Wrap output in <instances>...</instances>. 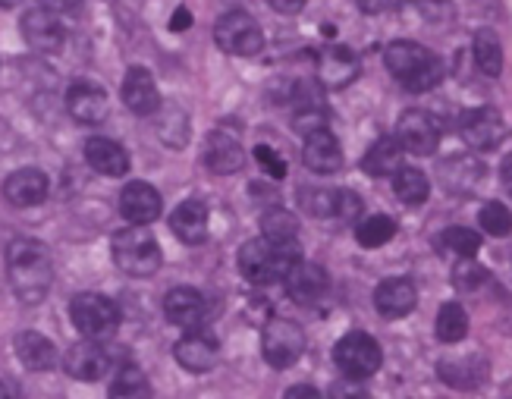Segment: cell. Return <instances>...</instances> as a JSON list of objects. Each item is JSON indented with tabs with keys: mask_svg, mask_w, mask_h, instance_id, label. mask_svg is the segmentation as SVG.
I'll list each match as a JSON object with an SVG mask.
<instances>
[{
	"mask_svg": "<svg viewBox=\"0 0 512 399\" xmlns=\"http://www.w3.org/2000/svg\"><path fill=\"white\" fill-rule=\"evenodd\" d=\"M7 274L22 305H41L54 283L51 249L38 239H13L7 246Z\"/></svg>",
	"mask_w": 512,
	"mask_h": 399,
	"instance_id": "1",
	"label": "cell"
},
{
	"mask_svg": "<svg viewBox=\"0 0 512 399\" xmlns=\"http://www.w3.org/2000/svg\"><path fill=\"white\" fill-rule=\"evenodd\" d=\"M384 63L390 76L406 88V92H431L443 79V63L437 54H431L425 44L415 41H393L384 51Z\"/></svg>",
	"mask_w": 512,
	"mask_h": 399,
	"instance_id": "2",
	"label": "cell"
},
{
	"mask_svg": "<svg viewBox=\"0 0 512 399\" xmlns=\"http://www.w3.org/2000/svg\"><path fill=\"white\" fill-rule=\"evenodd\" d=\"M302 258L296 242H274V239H252L239 249V274L255 286H267L286 280V274L296 268V261Z\"/></svg>",
	"mask_w": 512,
	"mask_h": 399,
	"instance_id": "3",
	"label": "cell"
},
{
	"mask_svg": "<svg viewBox=\"0 0 512 399\" xmlns=\"http://www.w3.org/2000/svg\"><path fill=\"white\" fill-rule=\"evenodd\" d=\"M110 252H114V261H117V268L129 277H151V274H158L161 268V246H158V239H154L148 230L136 227L132 224L129 230H120L114 236V242H110Z\"/></svg>",
	"mask_w": 512,
	"mask_h": 399,
	"instance_id": "4",
	"label": "cell"
},
{
	"mask_svg": "<svg viewBox=\"0 0 512 399\" xmlns=\"http://www.w3.org/2000/svg\"><path fill=\"white\" fill-rule=\"evenodd\" d=\"M70 318L88 340H104L120 327V308L101 293H79L70 302Z\"/></svg>",
	"mask_w": 512,
	"mask_h": 399,
	"instance_id": "5",
	"label": "cell"
},
{
	"mask_svg": "<svg viewBox=\"0 0 512 399\" xmlns=\"http://www.w3.org/2000/svg\"><path fill=\"white\" fill-rule=\"evenodd\" d=\"M333 362L346 374L349 381H365L381 368L384 352L377 346L374 337H368L365 330H352L337 346H333Z\"/></svg>",
	"mask_w": 512,
	"mask_h": 399,
	"instance_id": "6",
	"label": "cell"
},
{
	"mask_svg": "<svg viewBox=\"0 0 512 399\" xmlns=\"http://www.w3.org/2000/svg\"><path fill=\"white\" fill-rule=\"evenodd\" d=\"M214 41L233 57H255L264 48V32L246 10H233L214 22Z\"/></svg>",
	"mask_w": 512,
	"mask_h": 399,
	"instance_id": "7",
	"label": "cell"
},
{
	"mask_svg": "<svg viewBox=\"0 0 512 399\" xmlns=\"http://www.w3.org/2000/svg\"><path fill=\"white\" fill-rule=\"evenodd\" d=\"M261 352H264V362L271 368L277 371L293 368L305 352L302 327L289 318H271L264 324V334H261Z\"/></svg>",
	"mask_w": 512,
	"mask_h": 399,
	"instance_id": "8",
	"label": "cell"
},
{
	"mask_svg": "<svg viewBox=\"0 0 512 399\" xmlns=\"http://www.w3.org/2000/svg\"><path fill=\"white\" fill-rule=\"evenodd\" d=\"M396 139L403 151L418 154V158H431L440 145V126L428 110H406L396 123Z\"/></svg>",
	"mask_w": 512,
	"mask_h": 399,
	"instance_id": "9",
	"label": "cell"
},
{
	"mask_svg": "<svg viewBox=\"0 0 512 399\" xmlns=\"http://www.w3.org/2000/svg\"><path fill=\"white\" fill-rule=\"evenodd\" d=\"M459 136L462 142L475 148V151H491L503 142L506 136V126L500 110L494 107H475V110H465L459 117Z\"/></svg>",
	"mask_w": 512,
	"mask_h": 399,
	"instance_id": "10",
	"label": "cell"
},
{
	"mask_svg": "<svg viewBox=\"0 0 512 399\" xmlns=\"http://www.w3.org/2000/svg\"><path fill=\"white\" fill-rule=\"evenodd\" d=\"M359 54L346 44H330V48L318 51V82L324 88H346L349 82L359 79Z\"/></svg>",
	"mask_w": 512,
	"mask_h": 399,
	"instance_id": "11",
	"label": "cell"
},
{
	"mask_svg": "<svg viewBox=\"0 0 512 399\" xmlns=\"http://www.w3.org/2000/svg\"><path fill=\"white\" fill-rule=\"evenodd\" d=\"M66 110L73 120L95 126L107 117V92L92 79H76L66 88Z\"/></svg>",
	"mask_w": 512,
	"mask_h": 399,
	"instance_id": "12",
	"label": "cell"
},
{
	"mask_svg": "<svg viewBox=\"0 0 512 399\" xmlns=\"http://www.w3.org/2000/svg\"><path fill=\"white\" fill-rule=\"evenodd\" d=\"M22 38L29 41V48L38 54H54L60 44H63V26L54 10L48 7H35L22 16Z\"/></svg>",
	"mask_w": 512,
	"mask_h": 399,
	"instance_id": "13",
	"label": "cell"
},
{
	"mask_svg": "<svg viewBox=\"0 0 512 399\" xmlns=\"http://www.w3.org/2000/svg\"><path fill=\"white\" fill-rule=\"evenodd\" d=\"M120 95H123V104L139 117H154L161 110V92L145 66H132V70H126Z\"/></svg>",
	"mask_w": 512,
	"mask_h": 399,
	"instance_id": "14",
	"label": "cell"
},
{
	"mask_svg": "<svg viewBox=\"0 0 512 399\" xmlns=\"http://www.w3.org/2000/svg\"><path fill=\"white\" fill-rule=\"evenodd\" d=\"M63 368L70 378L82 381V384H95L101 381L107 368H110V356L95 343V340H82L76 346H70V352L63 356Z\"/></svg>",
	"mask_w": 512,
	"mask_h": 399,
	"instance_id": "15",
	"label": "cell"
},
{
	"mask_svg": "<svg viewBox=\"0 0 512 399\" xmlns=\"http://www.w3.org/2000/svg\"><path fill=\"white\" fill-rule=\"evenodd\" d=\"M161 205H164L161 192L148 183H126L120 192V214L136 227H145V224H151V220H158Z\"/></svg>",
	"mask_w": 512,
	"mask_h": 399,
	"instance_id": "16",
	"label": "cell"
},
{
	"mask_svg": "<svg viewBox=\"0 0 512 399\" xmlns=\"http://www.w3.org/2000/svg\"><path fill=\"white\" fill-rule=\"evenodd\" d=\"M164 315L170 324L192 330V327H202V321L208 318V302L202 293L192 290V286H176L164 299Z\"/></svg>",
	"mask_w": 512,
	"mask_h": 399,
	"instance_id": "17",
	"label": "cell"
},
{
	"mask_svg": "<svg viewBox=\"0 0 512 399\" xmlns=\"http://www.w3.org/2000/svg\"><path fill=\"white\" fill-rule=\"evenodd\" d=\"M415 302H418L415 283L406 277H390L374 290V308H377V315L387 321L406 318L415 308Z\"/></svg>",
	"mask_w": 512,
	"mask_h": 399,
	"instance_id": "18",
	"label": "cell"
},
{
	"mask_svg": "<svg viewBox=\"0 0 512 399\" xmlns=\"http://www.w3.org/2000/svg\"><path fill=\"white\" fill-rule=\"evenodd\" d=\"M242 164H246V151H242L239 139L230 136L227 129H214L205 139V167L217 176H230L242 170Z\"/></svg>",
	"mask_w": 512,
	"mask_h": 399,
	"instance_id": "19",
	"label": "cell"
},
{
	"mask_svg": "<svg viewBox=\"0 0 512 399\" xmlns=\"http://www.w3.org/2000/svg\"><path fill=\"white\" fill-rule=\"evenodd\" d=\"M302 161L311 173H337L343 167V151L337 136L324 126L305 136V148H302Z\"/></svg>",
	"mask_w": 512,
	"mask_h": 399,
	"instance_id": "20",
	"label": "cell"
},
{
	"mask_svg": "<svg viewBox=\"0 0 512 399\" xmlns=\"http://www.w3.org/2000/svg\"><path fill=\"white\" fill-rule=\"evenodd\" d=\"M330 286V277L321 264H311V261H296V268L286 274V293L293 302L299 305H311L318 302Z\"/></svg>",
	"mask_w": 512,
	"mask_h": 399,
	"instance_id": "21",
	"label": "cell"
},
{
	"mask_svg": "<svg viewBox=\"0 0 512 399\" xmlns=\"http://www.w3.org/2000/svg\"><path fill=\"white\" fill-rule=\"evenodd\" d=\"M173 356L176 362H180L186 371H195V374H202V371H211L217 365V356H220V346L211 334H205V330H195L192 327V334H186L180 343L173 346Z\"/></svg>",
	"mask_w": 512,
	"mask_h": 399,
	"instance_id": "22",
	"label": "cell"
},
{
	"mask_svg": "<svg viewBox=\"0 0 512 399\" xmlns=\"http://www.w3.org/2000/svg\"><path fill=\"white\" fill-rule=\"evenodd\" d=\"M4 198L13 208H35L48 198V176L35 167H22V170L7 176Z\"/></svg>",
	"mask_w": 512,
	"mask_h": 399,
	"instance_id": "23",
	"label": "cell"
},
{
	"mask_svg": "<svg viewBox=\"0 0 512 399\" xmlns=\"http://www.w3.org/2000/svg\"><path fill=\"white\" fill-rule=\"evenodd\" d=\"M85 161L101 176H126L129 173V154L120 142L95 136L85 142Z\"/></svg>",
	"mask_w": 512,
	"mask_h": 399,
	"instance_id": "24",
	"label": "cell"
},
{
	"mask_svg": "<svg viewBox=\"0 0 512 399\" xmlns=\"http://www.w3.org/2000/svg\"><path fill=\"white\" fill-rule=\"evenodd\" d=\"M481 176H484V167L478 158H472V154H453V158L440 164V183L456 195L475 192Z\"/></svg>",
	"mask_w": 512,
	"mask_h": 399,
	"instance_id": "25",
	"label": "cell"
},
{
	"mask_svg": "<svg viewBox=\"0 0 512 399\" xmlns=\"http://www.w3.org/2000/svg\"><path fill=\"white\" fill-rule=\"evenodd\" d=\"M170 230L173 236L186 242V246H198L208 239V205L205 202H183L170 214Z\"/></svg>",
	"mask_w": 512,
	"mask_h": 399,
	"instance_id": "26",
	"label": "cell"
},
{
	"mask_svg": "<svg viewBox=\"0 0 512 399\" xmlns=\"http://www.w3.org/2000/svg\"><path fill=\"white\" fill-rule=\"evenodd\" d=\"M437 374L443 384H450L456 390H475L487 381L491 365L484 362V356H469V359H447L437 365Z\"/></svg>",
	"mask_w": 512,
	"mask_h": 399,
	"instance_id": "27",
	"label": "cell"
},
{
	"mask_svg": "<svg viewBox=\"0 0 512 399\" xmlns=\"http://www.w3.org/2000/svg\"><path fill=\"white\" fill-rule=\"evenodd\" d=\"M13 349H16L19 362L29 371H48L57 362L54 343L44 334H38V330H19V334L13 337Z\"/></svg>",
	"mask_w": 512,
	"mask_h": 399,
	"instance_id": "28",
	"label": "cell"
},
{
	"mask_svg": "<svg viewBox=\"0 0 512 399\" xmlns=\"http://www.w3.org/2000/svg\"><path fill=\"white\" fill-rule=\"evenodd\" d=\"M293 126H296L299 136H308V132L327 126V107H324V98H321L318 88H311V85H299L296 88Z\"/></svg>",
	"mask_w": 512,
	"mask_h": 399,
	"instance_id": "29",
	"label": "cell"
},
{
	"mask_svg": "<svg viewBox=\"0 0 512 399\" xmlns=\"http://www.w3.org/2000/svg\"><path fill=\"white\" fill-rule=\"evenodd\" d=\"M399 167H403V145H399L396 136L377 139L362 158V170L368 176H393Z\"/></svg>",
	"mask_w": 512,
	"mask_h": 399,
	"instance_id": "30",
	"label": "cell"
},
{
	"mask_svg": "<svg viewBox=\"0 0 512 399\" xmlns=\"http://www.w3.org/2000/svg\"><path fill=\"white\" fill-rule=\"evenodd\" d=\"M393 192H396L399 202H406V205H425L428 195H431V183L421 170L399 167L393 173Z\"/></svg>",
	"mask_w": 512,
	"mask_h": 399,
	"instance_id": "31",
	"label": "cell"
},
{
	"mask_svg": "<svg viewBox=\"0 0 512 399\" xmlns=\"http://www.w3.org/2000/svg\"><path fill=\"white\" fill-rule=\"evenodd\" d=\"M475 63H478V70L491 79H497L503 73V44L494 29L475 32Z\"/></svg>",
	"mask_w": 512,
	"mask_h": 399,
	"instance_id": "32",
	"label": "cell"
},
{
	"mask_svg": "<svg viewBox=\"0 0 512 399\" xmlns=\"http://www.w3.org/2000/svg\"><path fill=\"white\" fill-rule=\"evenodd\" d=\"M434 334L440 343H459L469 334V315H465V308L459 302H447L440 305L437 312V321H434Z\"/></svg>",
	"mask_w": 512,
	"mask_h": 399,
	"instance_id": "33",
	"label": "cell"
},
{
	"mask_svg": "<svg viewBox=\"0 0 512 399\" xmlns=\"http://www.w3.org/2000/svg\"><path fill=\"white\" fill-rule=\"evenodd\" d=\"M393 236H396V220L387 214H371L355 227V239H359L362 249H381Z\"/></svg>",
	"mask_w": 512,
	"mask_h": 399,
	"instance_id": "34",
	"label": "cell"
},
{
	"mask_svg": "<svg viewBox=\"0 0 512 399\" xmlns=\"http://www.w3.org/2000/svg\"><path fill=\"white\" fill-rule=\"evenodd\" d=\"M158 136L170 148H183L189 142V117L180 107H164L158 110Z\"/></svg>",
	"mask_w": 512,
	"mask_h": 399,
	"instance_id": "35",
	"label": "cell"
},
{
	"mask_svg": "<svg viewBox=\"0 0 512 399\" xmlns=\"http://www.w3.org/2000/svg\"><path fill=\"white\" fill-rule=\"evenodd\" d=\"M261 233L274 242H296L299 236V220L286 208H271L261 214Z\"/></svg>",
	"mask_w": 512,
	"mask_h": 399,
	"instance_id": "36",
	"label": "cell"
},
{
	"mask_svg": "<svg viewBox=\"0 0 512 399\" xmlns=\"http://www.w3.org/2000/svg\"><path fill=\"white\" fill-rule=\"evenodd\" d=\"M110 396H151V387H148V378L145 371L136 368V365H126L117 371L114 384H110Z\"/></svg>",
	"mask_w": 512,
	"mask_h": 399,
	"instance_id": "37",
	"label": "cell"
},
{
	"mask_svg": "<svg viewBox=\"0 0 512 399\" xmlns=\"http://www.w3.org/2000/svg\"><path fill=\"white\" fill-rule=\"evenodd\" d=\"M437 246L440 249H450V252L462 255V258H472L481 249V236L475 230H465V227H450L447 233L437 239Z\"/></svg>",
	"mask_w": 512,
	"mask_h": 399,
	"instance_id": "38",
	"label": "cell"
},
{
	"mask_svg": "<svg viewBox=\"0 0 512 399\" xmlns=\"http://www.w3.org/2000/svg\"><path fill=\"white\" fill-rule=\"evenodd\" d=\"M484 283H487V271L475 261V255L462 258L453 268V286H456V290H462V293H475V290H481Z\"/></svg>",
	"mask_w": 512,
	"mask_h": 399,
	"instance_id": "39",
	"label": "cell"
},
{
	"mask_svg": "<svg viewBox=\"0 0 512 399\" xmlns=\"http://www.w3.org/2000/svg\"><path fill=\"white\" fill-rule=\"evenodd\" d=\"M478 224H481V230H487L491 236H509V230H512V211L506 205H500V202H491V205L481 208Z\"/></svg>",
	"mask_w": 512,
	"mask_h": 399,
	"instance_id": "40",
	"label": "cell"
},
{
	"mask_svg": "<svg viewBox=\"0 0 512 399\" xmlns=\"http://www.w3.org/2000/svg\"><path fill=\"white\" fill-rule=\"evenodd\" d=\"M299 202H302V208L308 214L333 217V211H337V192H333V189H302Z\"/></svg>",
	"mask_w": 512,
	"mask_h": 399,
	"instance_id": "41",
	"label": "cell"
},
{
	"mask_svg": "<svg viewBox=\"0 0 512 399\" xmlns=\"http://www.w3.org/2000/svg\"><path fill=\"white\" fill-rule=\"evenodd\" d=\"M255 161L264 167V173L271 176V180H283V176H286V161L271 145H255Z\"/></svg>",
	"mask_w": 512,
	"mask_h": 399,
	"instance_id": "42",
	"label": "cell"
},
{
	"mask_svg": "<svg viewBox=\"0 0 512 399\" xmlns=\"http://www.w3.org/2000/svg\"><path fill=\"white\" fill-rule=\"evenodd\" d=\"M362 214V198L349 192V189H340L337 192V211H333V217H340V220H352V217H359Z\"/></svg>",
	"mask_w": 512,
	"mask_h": 399,
	"instance_id": "43",
	"label": "cell"
},
{
	"mask_svg": "<svg viewBox=\"0 0 512 399\" xmlns=\"http://www.w3.org/2000/svg\"><path fill=\"white\" fill-rule=\"evenodd\" d=\"M415 4L428 19H447L450 16V0H415Z\"/></svg>",
	"mask_w": 512,
	"mask_h": 399,
	"instance_id": "44",
	"label": "cell"
},
{
	"mask_svg": "<svg viewBox=\"0 0 512 399\" xmlns=\"http://www.w3.org/2000/svg\"><path fill=\"white\" fill-rule=\"evenodd\" d=\"M38 4L54 13H76L82 7V0H38Z\"/></svg>",
	"mask_w": 512,
	"mask_h": 399,
	"instance_id": "45",
	"label": "cell"
},
{
	"mask_svg": "<svg viewBox=\"0 0 512 399\" xmlns=\"http://www.w3.org/2000/svg\"><path fill=\"white\" fill-rule=\"evenodd\" d=\"M267 4H271L277 13H283V16H293V13H299L308 0H267Z\"/></svg>",
	"mask_w": 512,
	"mask_h": 399,
	"instance_id": "46",
	"label": "cell"
},
{
	"mask_svg": "<svg viewBox=\"0 0 512 399\" xmlns=\"http://www.w3.org/2000/svg\"><path fill=\"white\" fill-rule=\"evenodd\" d=\"M192 26V13L186 7H176V13L170 16V29L173 32H186Z\"/></svg>",
	"mask_w": 512,
	"mask_h": 399,
	"instance_id": "47",
	"label": "cell"
},
{
	"mask_svg": "<svg viewBox=\"0 0 512 399\" xmlns=\"http://www.w3.org/2000/svg\"><path fill=\"white\" fill-rule=\"evenodd\" d=\"M387 7H393V0H359V10L374 16V13H384Z\"/></svg>",
	"mask_w": 512,
	"mask_h": 399,
	"instance_id": "48",
	"label": "cell"
},
{
	"mask_svg": "<svg viewBox=\"0 0 512 399\" xmlns=\"http://www.w3.org/2000/svg\"><path fill=\"white\" fill-rule=\"evenodd\" d=\"M299 396H305V399H318L321 393H318L315 387H289V390H286V399H299Z\"/></svg>",
	"mask_w": 512,
	"mask_h": 399,
	"instance_id": "49",
	"label": "cell"
},
{
	"mask_svg": "<svg viewBox=\"0 0 512 399\" xmlns=\"http://www.w3.org/2000/svg\"><path fill=\"white\" fill-rule=\"evenodd\" d=\"M500 176H503L506 192L512 195V154H506V158H503V164H500Z\"/></svg>",
	"mask_w": 512,
	"mask_h": 399,
	"instance_id": "50",
	"label": "cell"
},
{
	"mask_svg": "<svg viewBox=\"0 0 512 399\" xmlns=\"http://www.w3.org/2000/svg\"><path fill=\"white\" fill-rule=\"evenodd\" d=\"M13 4H19V0H0V7H4V10H10Z\"/></svg>",
	"mask_w": 512,
	"mask_h": 399,
	"instance_id": "51",
	"label": "cell"
},
{
	"mask_svg": "<svg viewBox=\"0 0 512 399\" xmlns=\"http://www.w3.org/2000/svg\"><path fill=\"white\" fill-rule=\"evenodd\" d=\"M0 396H10V390H7L4 384H0Z\"/></svg>",
	"mask_w": 512,
	"mask_h": 399,
	"instance_id": "52",
	"label": "cell"
}]
</instances>
